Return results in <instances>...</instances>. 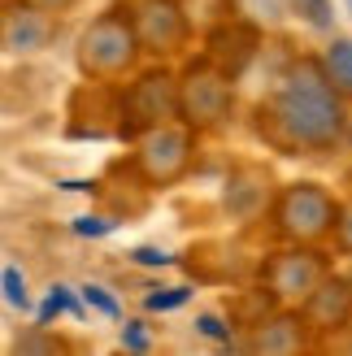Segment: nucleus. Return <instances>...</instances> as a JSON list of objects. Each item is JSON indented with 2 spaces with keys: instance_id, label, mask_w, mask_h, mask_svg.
Instances as JSON below:
<instances>
[{
  "instance_id": "obj_1",
  "label": "nucleus",
  "mask_w": 352,
  "mask_h": 356,
  "mask_svg": "<svg viewBox=\"0 0 352 356\" xmlns=\"http://www.w3.org/2000/svg\"><path fill=\"white\" fill-rule=\"evenodd\" d=\"M261 131H270V139H278V144L305 152H326L335 148L339 135H348L344 92L326 74L322 61L305 57L278 79L270 104H261Z\"/></svg>"
},
{
  "instance_id": "obj_2",
  "label": "nucleus",
  "mask_w": 352,
  "mask_h": 356,
  "mask_svg": "<svg viewBox=\"0 0 352 356\" xmlns=\"http://www.w3.org/2000/svg\"><path fill=\"white\" fill-rule=\"evenodd\" d=\"M139 48L144 44H139L135 17L127 9H109L79 35V70L96 83H113L135 65Z\"/></svg>"
},
{
  "instance_id": "obj_3",
  "label": "nucleus",
  "mask_w": 352,
  "mask_h": 356,
  "mask_svg": "<svg viewBox=\"0 0 352 356\" xmlns=\"http://www.w3.org/2000/svg\"><path fill=\"white\" fill-rule=\"evenodd\" d=\"M118 135L122 139H139L166 122L183 118V96H179V79L170 70H148L139 74L127 92L118 96Z\"/></svg>"
},
{
  "instance_id": "obj_4",
  "label": "nucleus",
  "mask_w": 352,
  "mask_h": 356,
  "mask_svg": "<svg viewBox=\"0 0 352 356\" xmlns=\"http://www.w3.org/2000/svg\"><path fill=\"white\" fill-rule=\"evenodd\" d=\"M179 96H183V122L196 131H218L235 109V79L222 74L214 61H191L187 74L179 79Z\"/></svg>"
},
{
  "instance_id": "obj_5",
  "label": "nucleus",
  "mask_w": 352,
  "mask_h": 356,
  "mask_svg": "<svg viewBox=\"0 0 352 356\" xmlns=\"http://www.w3.org/2000/svg\"><path fill=\"white\" fill-rule=\"evenodd\" d=\"M274 222H278V230H283L287 239L313 243V239H322V235L335 230L339 209L318 183H291L274 204Z\"/></svg>"
},
{
  "instance_id": "obj_6",
  "label": "nucleus",
  "mask_w": 352,
  "mask_h": 356,
  "mask_svg": "<svg viewBox=\"0 0 352 356\" xmlns=\"http://www.w3.org/2000/svg\"><path fill=\"white\" fill-rule=\"evenodd\" d=\"M326 282V261L309 248H291V252H274L266 261V291L274 300H305Z\"/></svg>"
},
{
  "instance_id": "obj_7",
  "label": "nucleus",
  "mask_w": 352,
  "mask_h": 356,
  "mask_svg": "<svg viewBox=\"0 0 352 356\" xmlns=\"http://www.w3.org/2000/svg\"><path fill=\"white\" fill-rule=\"evenodd\" d=\"M135 31H139V44L144 52H157V57H174L183 44H187V13L179 0H139L135 5Z\"/></svg>"
},
{
  "instance_id": "obj_8",
  "label": "nucleus",
  "mask_w": 352,
  "mask_h": 356,
  "mask_svg": "<svg viewBox=\"0 0 352 356\" xmlns=\"http://www.w3.org/2000/svg\"><path fill=\"white\" fill-rule=\"evenodd\" d=\"M135 161H139V170L148 174V183H174V178L187 170V161H191V139H187L183 127L166 122V127L139 135Z\"/></svg>"
},
{
  "instance_id": "obj_9",
  "label": "nucleus",
  "mask_w": 352,
  "mask_h": 356,
  "mask_svg": "<svg viewBox=\"0 0 352 356\" xmlns=\"http://www.w3.org/2000/svg\"><path fill=\"white\" fill-rule=\"evenodd\" d=\"M257 48H261V31H257L253 22H243V17H226L222 26L209 31V48H205V57L214 61L222 74L239 79L243 70L257 61Z\"/></svg>"
},
{
  "instance_id": "obj_10",
  "label": "nucleus",
  "mask_w": 352,
  "mask_h": 356,
  "mask_svg": "<svg viewBox=\"0 0 352 356\" xmlns=\"http://www.w3.org/2000/svg\"><path fill=\"white\" fill-rule=\"evenodd\" d=\"M348 317H352V278H326L305 300V322L313 330H330V326L339 330Z\"/></svg>"
},
{
  "instance_id": "obj_11",
  "label": "nucleus",
  "mask_w": 352,
  "mask_h": 356,
  "mask_svg": "<svg viewBox=\"0 0 352 356\" xmlns=\"http://www.w3.org/2000/svg\"><path fill=\"white\" fill-rule=\"evenodd\" d=\"M48 13L44 9H35V5H13L5 13V48L9 52H35V48H44L48 44Z\"/></svg>"
},
{
  "instance_id": "obj_12",
  "label": "nucleus",
  "mask_w": 352,
  "mask_h": 356,
  "mask_svg": "<svg viewBox=\"0 0 352 356\" xmlns=\"http://www.w3.org/2000/svg\"><path fill=\"white\" fill-rule=\"evenodd\" d=\"M301 343H305V322L291 317V313H283V317H274V322H261L257 339L248 348L253 352H296Z\"/></svg>"
},
{
  "instance_id": "obj_13",
  "label": "nucleus",
  "mask_w": 352,
  "mask_h": 356,
  "mask_svg": "<svg viewBox=\"0 0 352 356\" xmlns=\"http://www.w3.org/2000/svg\"><path fill=\"white\" fill-rule=\"evenodd\" d=\"M179 5L187 13V22L205 26V31H214V26L226 22V17H235V0H179Z\"/></svg>"
},
{
  "instance_id": "obj_14",
  "label": "nucleus",
  "mask_w": 352,
  "mask_h": 356,
  "mask_svg": "<svg viewBox=\"0 0 352 356\" xmlns=\"http://www.w3.org/2000/svg\"><path fill=\"white\" fill-rule=\"evenodd\" d=\"M322 65H326V74L335 79V87L352 100V44L348 40H330L326 52H322Z\"/></svg>"
},
{
  "instance_id": "obj_15",
  "label": "nucleus",
  "mask_w": 352,
  "mask_h": 356,
  "mask_svg": "<svg viewBox=\"0 0 352 356\" xmlns=\"http://www.w3.org/2000/svg\"><path fill=\"white\" fill-rule=\"evenodd\" d=\"M287 9L301 17L305 26H313V31H330V26H335V9H330V0H287Z\"/></svg>"
},
{
  "instance_id": "obj_16",
  "label": "nucleus",
  "mask_w": 352,
  "mask_h": 356,
  "mask_svg": "<svg viewBox=\"0 0 352 356\" xmlns=\"http://www.w3.org/2000/svg\"><path fill=\"white\" fill-rule=\"evenodd\" d=\"M57 313H79V305L70 300V287H52L48 300H44V309H40V326H48Z\"/></svg>"
},
{
  "instance_id": "obj_17",
  "label": "nucleus",
  "mask_w": 352,
  "mask_h": 356,
  "mask_svg": "<svg viewBox=\"0 0 352 356\" xmlns=\"http://www.w3.org/2000/svg\"><path fill=\"white\" fill-rule=\"evenodd\" d=\"M187 287H170V291H152L148 300H144V305L152 309V313H166V309H179V305H187Z\"/></svg>"
},
{
  "instance_id": "obj_18",
  "label": "nucleus",
  "mask_w": 352,
  "mask_h": 356,
  "mask_svg": "<svg viewBox=\"0 0 352 356\" xmlns=\"http://www.w3.org/2000/svg\"><path fill=\"white\" fill-rule=\"evenodd\" d=\"M5 300H9L13 309H26V305H31V300H26V282L17 278L13 265H5Z\"/></svg>"
},
{
  "instance_id": "obj_19",
  "label": "nucleus",
  "mask_w": 352,
  "mask_h": 356,
  "mask_svg": "<svg viewBox=\"0 0 352 356\" xmlns=\"http://www.w3.org/2000/svg\"><path fill=\"white\" fill-rule=\"evenodd\" d=\"M83 300H87V305H96L104 317H118V300L104 291V287H96V282H87V287H83Z\"/></svg>"
},
{
  "instance_id": "obj_20",
  "label": "nucleus",
  "mask_w": 352,
  "mask_h": 356,
  "mask_svg": "<svg viewBox=\"0 0 352 356\" xmlns=\"http://www.w3.org/2000/svg\"><path fill=\"white\" fill-rule=\"evenodd\" d=\"M196 330L209 334V339H231V330L222 326V317H218V313H200V317H196Z\"/></svg>"
},
{
  "instance_id": "obj_21",
  "label": "nucleus",
  "mask_w": 352,
  "mask_h": 356,
  "mask_svg": "<svg viewBox=\"0 0 352 356\" xmlns=\"http://www.w3.org/2000/svg\"><path fill=\"white\" fill-rule=\"evenodd\" d=\"M335 239H339V248H344V252H352V200L339 209V222H335Z\"/></svg>"
},
{
  "instance_id": "obj_22",
  "label": "nucleus",
  "mask_w": 352,
  "mask_h": 356,
  "mask_svg": "<svg viewBox=\"0 0 352 356\" xmlns=\"http://www.w3.org/2000/svg\"><path fill=\"white\" fill-rule=\"evenodd\" d=\"M122 348H131V352H148V334L139 322H127V330H122Z\"/></svg>"
},
{
  "instance_id": "obj_23",
  "label": "nucleus",
  "mask_w": 352,
  "mask_h": 356,
  "mask_svg": "<svg viewBox=\"0 0 352 356\" xmlns=\"http://www.w3.org/2000/svg\"><path fill=\"white\" fill-rule=\"evenodd\" d=\"M118 222H104V218H74V235H109Z\"/></svg>"
},
{
  "instance_id": "obj_24",
  "label": "nucleus",
  "mask_w": 352,
  "mask_h": 356,
  "mask_svg": "<svg viewBox=\"0 0 352 356\" xmlns=\"http://www.w3.org/2000/svg\"><path fill=\"white\" fill-rule=\"evenodd\" d=\"M131 261H139V265H161V270H166L174 257H170V252H161V248H135Z\"/></svg>"
},
{
  "instance_id": "obj_25",
  "label": "nucleus",
  "mask_w": 352,
  "mask_h": 356,
  "mask_svg": "<svg viewBox=\"0 0 352 356\" xmlns=\"http://www.w3.org/2000/svg\"><path fill=\"white\" fill-rule=\"evenodd\" d=\"M22 5H35V9H44V13H61V9L74 5V0H22Z\"/></svg>"
},
{
  "instance_id": "obj_26",
  "label": "nucleus",
  "mask_w": 352,
  "mask_h": 356,
  "mask_svg": "<svg viewBox=\"0 0 352 356\" xmlns=\"http://www.w3.org/2000/svg\"><path fill=\"white\" fill-rule=\"evenodd\" d=\"M348 139H352V109H348Z\"/></svg>"
},
{
  "instance_id": "obj_27",
  "label": "nucleus",
  "mask_w": 352,
  "mask_h": 356,
  "mask_svg": "<svg viewBox=\"0 0 352 356\" xmlns=\"http://www.w3.org/2000/svg\"><path fill=\"white\" fill-rule=\"evenodd\" d=\"M348 5H352V0H348Z\"/></svg>"
}]
</instances>
